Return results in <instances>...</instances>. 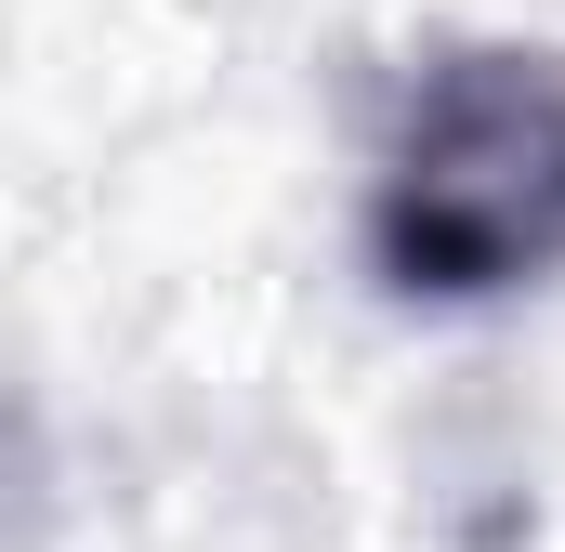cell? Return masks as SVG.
<instances>
[{
	"mask_svg": "<svg viewBox=\"0 0 565 552\" xmlns=\"http://www.w3.org/2000/svg\"><path fill=\"white\" fill-rule=\"evenodd\" d=\"M369 264L395 302H500L565 276V53L460 40L408 79L369 171Z\"/></svg>",
	"mask_w": 565,
	"mask_h": 552,
	"instance_id": "obj_1",
	"label": "cell"
}]
</instances>
